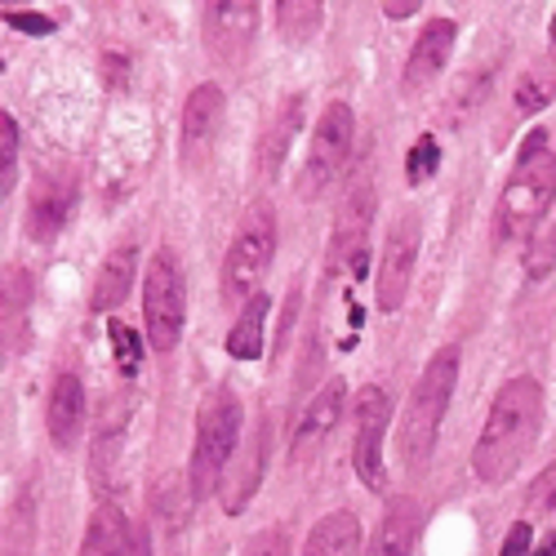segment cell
I'll return each instance as SVG.
<instances>
[{
	"mask_svg": "<svg viewBox=\"0 0 556 556\" xmlns=\"http://www.w3.org/2000/svg\"><path fill=\"white\" fill-rule=\"evenodd\" d=\"M543 432V383L534 375L507 379L485 414V428L472 445V472L481 485H503L517 477L526 454Z\"/></svg>",
	"mask_w": 556,
	"mask_h": 556,
	"instance_id": "6da1fadb",
	"label": "cell"
},
{
	"mask_svg": "<svg viewBox=\"0 0 556 556\" xmlns=\"http://www.w3.org/2000/svg\"><path fill=\"white\" fill-rule=\"evenodd\" d=\"M556 201V156L547 148V134L534 129L526 138V148L517 152V165L507 174L498 205H494V241L498 245H517L534 241L539 227Z\"/></svg>",
	"mask_w": 556,
	"mask_h": 556,
	"instance_id": "7a4b0ae2",
	"label": "cell"
},
{
	"mask_svg": "<svg viewBox=\"0 0 556 556\" xmlns=\"http://www.w3.org/2000/svg\"><path fill=\"white\" fill-rule=\"evenodd\" d=\"M454 383H458V343H445V348H437L428 356L424 375L414 379V392H409L405 414H401V445H396V454H401L405 468H424V463L437 454Z\"/></svg>",
	"mask_w": 556,
	"mask_h": 556,
	"instance_id": "3957f363",
	"label": "cell"
},
{
	"mask_svg": "<svg viewBox=\"0 0 556 556\" xmlns=\"http://www.w3.org/2000/svg\"><path fill=\"white\" fill-rule=\"evenodd\" d=\"M241 450V396L231 388H210L197 409V450H192V498H205Z\"/></svg>",
	"mask_w": 556,
	"mask_h": 556,
	"instance_id": "277c9868",
	"label": "cell"
},
{
	"mask_svg": "<svg viewBox=\"0 0 556 556\" xmlns=\"http://www.w3.org/2000/svg\"><path fill=\"white\" fill-rule=\"evenodd\" d=\"M276 258V210L267 201H254L241 223L231 250L223 258V299L227 303H250L254 294H263V276Z\"/></svg>",
	"mask_w": 556,
	"mask_h": 556,
	"instance_id": "5b68a950",
	"label": "cell"
},
{
	"mask_svg": "<svg viewBox=\"0 0 556 556\" xmlns=\"http://www.w3.org/2000/svg\"><path fill=\"white\" fill-rule=\"evenodd\" d=\"M352 138H356V116H352V108H348V103H330L326 112H320L316 129H312V143H307V156H303V169H299V192H303V201H316V197L339 178V169H343L348 156H352Z\"/></svg>",
	"mask_w": 556,
	"mask_h": 556,
	"instance_id": "8992f818",
	"label": "cell"
},
{
	"mask_svg": "<svg viewBox=\"0 0 556 556\" xmlns=\"http://www.w3.org/2000/svg\"><path fill=\"white\" fill-rule=\"evenodd\" d=\"M143 326L152 352H174L188 326V294H182V276L174 254H156L143 276Z\"/></svg>",
	"mask_w": 556,
	"mask_h": 556,
	"instance_id": "52a82bcc",
	"label": "cell"
},
{
	"mask_svg": "<svg viewBox=\"0 0 556 556\" xmlns=\"http://www.w3.org/2000/svg\"><path fill=\"white\" fill-rule=\"evenodd\" d=\"M392 424V401L379 383H365L356 392V419H352V468L365 490H383L388 468H383V437Z\"/></svg>",
	"mask_w": 556,
	"mask_h": 556,
	"instance_id": "ba28073f",
	"label": "cell"
},
{
	"mask_svg": "<svg viewBox=\"0 0 556 556\" xmlns=\"http://www.w3.org/2000/svg\"><path fill=\"white\" fill-rule=\"evenodd\" d=\"M414 258H419V214L405 210L392 218L388 241H383V263H379V312H396L409 294V276H414Z\"/></svg>",
	"mask_w": 556,
	"mask_h": 556,
	"instance_id": "9c48e42d",
	"label": "cell"
},
{
	"mask_svg": "<svg viewBox=\"0 0 556 556\" xmlns=\"http://www.w3.org/2000/svg\"><path fill=\"white\" fill-rule=\"evenodd\" d=\"M258 36V5L254 0H214L205 5L201 40L214 63H241Z\"/></svg>",
	"mask_w": 556,
	"mask_h": 556,
	"instance_id": "30bf717a",
	"label": "cell"
},
{
	"mask_svg": "<svg viewBox=\"0 0 556 556\" xmlns=\"http://www.w3.org/2000/svg\"><path fill=\"white\" fill-rule=\"evenodd\" d=\"M343 401H348L343 379H330L326 388H320V392L303 405L299 424H294V432H290V468H307V463L330 445V437H334V428H339V419H343Z\"/></svg>",
	"mask_w": 556,
	"mask_h": 556,
	"instance_id": "8fae6325",
	"label": "cell"
},
{
	"mask_svg": "<svg viewBox=\"0 0 556 556\" xmlns=\"http://www.w3.org/2000/svg\"><path fill=\"white\" fill-rule=\"evenodd\" d=\"M369 218H375V182L356 178L352 188H348V197H343L334 237H330V250H326V267H330V271H352L356 263H365V231H369Z\"/></svg>",
	"mask_w": 556,
	"mask_h": 556,
	"instance_id": "7c38bea8",
	"label": "cell"
},
{
	"mask_svg": "<svg viewBox=\"0 0 556 556\" xmlns=\"http://www.w3.org/2000/svg\"><path fill=\"white\" fill-rule=\"evenodd\" d=\"M450 54H454V18L437 14V18H428V27L419 31V40H414V50L405 59V72H401L405 94H424L428 85H437Z\"/></svg>",
	"mask_w": 556,
	"mask_h": 556,
	"instance_id": "4fadbf2b",
	"label": "cell"
},
{
	"mask_svg": "<svg viewBox=\"0 0 556 556\" xmlns=\"http://www.w3.org/2000/svg\"><path fill=\"white\" fill-rule=\"evenodd\" d=\"M223 125V89L197 85L182 103V165H201Z\"/></svg>",
	"mask_w": 556,
	"mask_h": 556,
	"instance_id": "5bb4252c",
	"label": "cell"
},
{
	"mask_svg": "<svg viewBox=\"0 0 556 556\" xmlns=\"http://www.w3.org/2000/svg\"><path fill=\"white\" fill-rule=\"evenodd\" d=\"M72 205H76V182L72 178H63V174L40 178L31 188V201H27V237L31 241L59 237V227L67 223Z\"/></svg>",
	"mask_w": 556,
	"mask_h": 556,
	"instance_id": "9a60e30c",
	"label": "cell"
},
{
	"mask_svg": "<svg viewBox=\"0 0 556 556\" xmlns=\"http://www.w3.org/2000/svg\"><path fill=\"white\" fill-rule=\"evenodd\" d=\"M419 526H424L419 503H414L409 494L392 498V503L383 507V517H379L375 534H369L365 556H409L414 543H419Z\"/></svg>",
	"mask_w": 556,
	"mask_h": 556,
	"instance_id": "2e32d148",
	"label": "cell"
},
{
	"mask_svg": "<svg viewBox=\"0 0 556 556\" xmlns=\"http://www.w3.org/2000/svg\"><path fill=\"white\" fill-rule=\"evenodd\" d=\"M263 463H267V428H254V437L245 441L241 458L231 463L227 477H223V513H227V517H241L245 503L258 494Z\"/></svg>",
	"mask_w": 556,
	"mask_h": 556,
	"instance_id": "e0dca14e",
	"label": "cell"
},
{
	"mask_svg": "<svg viewBox=\"0 0 556 556\" xmlns=\"http://www.w3.org/2000/svg\"><path fill=\"white\" fill-rule=\"evenodd\" d=\"M299 125H303V94H290L281 108H276V116L267 121V134L258 138L254 161H258V174H263V178L281 174V165L290 161V143H294Z\"/></svg>",
	"mask_w": 556,
	"mask_h": 556,
	"instance_id": "ac0fdd59",
	"label": "cell"
},
{
	"mask_svg": "<svg viewBox=\"0 0 556 556\" xmlns=\"http://www.w3.org/2000/svg\"><path fill=\"white\" fill-rule=\"evenodd\" d=\"M80 424H85V388L76 375H59L50 392V409H45V428H50L59 450H72L80 441Z\"/></svg>",
	"mask_w": 556,
	"mask_h": 556,
	"instance_id": "d6986e66",
	"label": "cell"
},
{
	"mask_svg": "<svg viewBox=\"0 0 556 556\" xmlns=\"http://www.w3.org/2000/svg\"><path fill=\"white\" fill-rule=\"evenodd\" d=\"M303 556H361V521L356 513L339 507V513L320 517L303 543Z\"/></svg>",
	"mask_w": 556,
	"mask_h": 556,
	"instance_id": "ffe728a7",
	"label": "cell"
},
{
	"mask_svg": "<svg viewBox=\"0 0 556 556\" xmlns=\"http://www.w3.org/2000/svg\"><path fill=\"white\" fill-rule=\"evenodd\" d=\"M134 263H138V258H134V250H129V245L103 258V267H99V281H94V290H89V312L108 316V312H116V307L125 303L129 281H134Z\"/></svg>",
	"mask_w": 556,
	"mask_h": 556,
	"instance_id": "44dd1931",
	"label": "cell"
},
{
	"mask_svg": "<svg viewBox=\"0 0 556 556\" xmlns=\"http://www.w3.org/2000/svg\"><path fill=\"white\" fill-rule=\"evenodd\" d=\"M134 530L125 521V513L116 503H103L94 517H89V530H85V543H80V556H125Z\"/></svg>",
	"mask_w": 556,
	"mask_h": 556,
	"instance_id": "7402d4cb",
	"label": "cell"
},
{
	"mask_svg": "<svg viewBox=\"0 0 556 556\" xmlns=\"http://www.w3.org/2000/svg\"><path fill=\"white\" fill-rule=\"evenodd\" d=\"M267 312H271L267 294H254L250 303H241L237 326H231V334H227V356H231V361H258V356H263Z\"/></svg>",
	"mask_w": 556,
	"mask_h": 556,
	"instance_id": "603a6c76",
	"label": "cell"
},
{
	"mask_svg": "<svg viewBox=\"0 0 556 556\" xmlns=\"http://www.w3.org/2000/svg\"><path fill=\"white\" fill-rule=\"evenodd\" d=\"M513 99H517V112H521V116H534V112H543L547 103H556V50L543 54V59L517 80Z\"/></svg>",
	"mask_w": 556,
	"mask_h": 556,
	"instance_id": "cb8c5ba5",
	"label": "cell"
},
{
	"mask_svg": "<svg viewBox=\"0 0 556 556\" xmlns=\"http://www.w3.org/2000/svg\"><path fill=\"white\" fill-rule=\"evenodd\" d=\"M320 18H326V5H316V0H276V31L294 45L316 36Z\"/></svg>",
	"mask_w": 556,
	"mask_h": 556,
	"instance_id": "d4e9b609",
	"label": "cell"
},
{
	"mask_svg": "<svg viewBox=\"0 0 556 556\" xmlns=\"http://www.w3.org/2000/svg\"><path fill=\"white\" fill-rule=\"evenodd\" d=\"M441 165V148H437V134H424L419 143L409 148V161H405V178H409V188H424V182L437 174Z\"/></svg>",
	"mask_w": 556,
	"mask_h": 556,
	"instance_id": "484cf974",
	"label": "cell"
},
{
	"mask_svg": "<svg viewBox=\"0 0 556 556\" xmlns=\"http://www.w3.org/2000/svg\"><path fill=\"white\" fill-rule=\"evenodd\" d=\"M552 267H556V223L547 231H539V237L526 245V276L530 281H543Z\"/></svg>",
	"mask_w": 556,
	"mask_h": 556,
	"instance_id": "4316f807",
	"label": "cell"
},
{
	"mask_svg": "<svg viewBox=\"0 0 556 556\" xmlns=\"http://www.w3.org/2000/svg\"><path fill=\"white\" fill-rule=\"evenodd\" d=\"M14 165H18V125L5 112L0 116V192L10 197V182H14Z\"/></svg>",
	"mask_w": 556,
	"mask_h": 556,
	"instance_id": "83f0119b",
	"label": "cell"
},
{
	"mask_svg": "<svg viewBox=\"0 0 556 556\" xmlns=\"http://www.w3.org/2000/svg\"><path fill=\"white\" fill-rule=\"evenodd\" d=\"M112 356L121 361V375H134L138 369V361H143V352H148V343H138L134 339V330L129 326H121V320H112Z\"/></svg>",
	"mask_w": 556,
	"mask_h": 556,
	"instance_id": "f1b7e54d",
	"label": "cell"
},
{
	"mask_svg": "<svg viewBox=\"0 0 556 556\" xmlns=\"http://www.w3.org/2000/svg\"><path fill=\"white\" fill-rule=\"evenodd\" d=\"M556 513V463H547L543 477L526 494V517H552Z\"/></svg>",
	"mask_w": 556,
	"mask_h": 556,
	"instance_id": "f546056e",
	"label": "cell"
},
{
	"mask_svg": "<svg viewBox=\"0 0 556 556\" xmlns=\"http://www.w3.org/2000/svg\"><path fill=\"white\" fill-rule=\"evenodd\" d=\"M534 552V530H530V521L521 517L513 530L503 534V547H498V556H530Z\"/></svg>",
	"mask_w": 556,
	"mask_h": 556,
	"instance_id": "4dcf8cb0",
	"label": "cell"
},
{
	"mask_svg": "<svg viewBox=\"0 0 556 556\" xmlns=\"http://www.w3.org/2000/svg\"><path fill=\"white\" fill-rule=\"evenodd\" d=\"M245 556H290L286 530H263V534H254L250 547H245Z\"/></svg>",
	"mask_w": 556,
	"mask_h": 556,
	"instance_id": "1f68e13d",
	"label": "cell"
},
{
	"mask_svg": "<svg viewBox=\"0 0 556 556\" xmlns=\"http://www.w3.org/2000/svg\"><path fill=\"white\" fill-rule=\"evenodd\" d=\"M125 556H152V530H148V526H138V530H134Z\"/></svg>",
	"mask_w": 556,
	"mask_h": 556,
	"instance_id": "d6a6232c",
	"label": "cell"
},
{
	"mask_svg": "<svg viewBox=\"0 0 556 556\" xmlns=\"http://www.w3.org/2000/svg\"><path fill=\"white\" fill-rule=\"evenodd\" d=\"M383 14H388V18H409V14H419V0H405V5H396V0H388Z\"/></svg>",
	"mask_w": 556,
	"mask_h": 556,
	"instance_id": "836d02e7",
	"label": "cell"
},
{
	"mask_svg": "<svg viewBox=\"0 0 556 556\" xmlns=\"http://www.w3.org/2000/svg\"><path fill=\"white\" fill-rule=\"evenodd\" d=\"M530 556H556V530H547L543 534V543H534V552Z\"/></svg>",
	"mask_w": 556,
	"mask_h": 556,
	"instance_id": "e575fe53",
	"label": "cell"
},
{
	"mask_svg": "<svg viewBox=\"0 0 556 556\" xmlns=\"http://www.w3.org/2000/svg\"><path fill=\"white\" fill-rule=\"evenodd\" d=\"M552 50H556V10H552Z\"/></svg>",
	"mask_w": 556,
	"mask_h": 556,
	"instance_id": "d590c367",
	"label": "cell"
}]
</instances>
